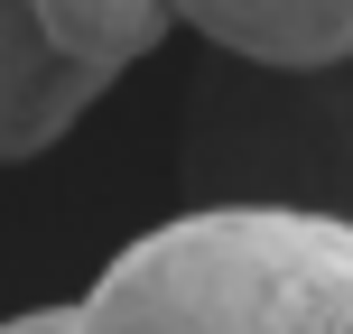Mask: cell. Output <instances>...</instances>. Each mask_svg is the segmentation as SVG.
<instances>
[{
	"label": "cell",
	"mask_w": 353,
	"mask_h": 334,
	"mask_svg": "<svg viewBox=\"0 0 353 334\" xmlns=\"http://www.w3.org/2000/svg\"><path fill=\"white\" fill-rule=\"evenodd\" d=\"M65 334H353V223L325 205H195L112 251Z\"/></svg>",
	"instance_id": "1"
},
{
	"label": "cell",
	"mask_w": 353,
	"mask_h": 334,
	"mask_svg": "<svg viewBox=\"0 0 353 334\" xmlns=\"http://www.w3.org/2000/svg\"><path fill=\"white\" fill-rule=\"evenodd\" d=\"M168 19L270 74H344L353 65V0H168Z\"/></svg>",
	"instance_id": "2"
},
{
	"label": "cell",
	"mask_w": 353,
	"mask_h": 334,
	"mask_svg": "<svg viewBox=\"0 0 353 334\" xmlns=\"http://www.w3.org/2000/svg\"><path fill=\"white\" fill-rule=\"evenodd\" d=\"M112 74H84L28 28V0H0V158H37L84 103H103Z\"/></svg>",
	"instance_id": "3"
},
{
	"label": "cell",
	"mask_w": 353,
	"mask_h": 334,
	"mask_svg": "<svg viewBox=\"0 0 353 334\" xmlns=\"http://www.w3.org/2000/svg\"><path fill=\"white\" fill-rule=\"evenodd\" d=\"M28 28L84 74H130L176 19L168 0H28Z\"/></svg>",
	"instance_id": "4"
},
{
	"label": "cell",
	"mask_w": 353,
	"mask_h": 334,
	"mask_svg": "<svg viewBox=\"0 0 353 334\" xmlns=\"http://www.w3.org/2000/svg\"><path fill=\"white\" fill-rule=\"evenodd\" d=\"M316 167L344 186V205H325V213L353 223V65L325 74V93H316Z\"/></svg>",
	"instance_id": "5"
},
{
	"label": "cell",
	"mask_w": 353,
	"mask_h": 334,
	"mask_svg": "<svg viewBox=\"0 0 353 334\" xmlns=\"http://www.w3.org/2000/svg\"><path fill=\"white\" fill-rule=\"evenodd\" d=\"M74 325V306H28V316H10L0 334H65Z\"/></svg>",
	"instance_id": "6"
}]
</instances>
